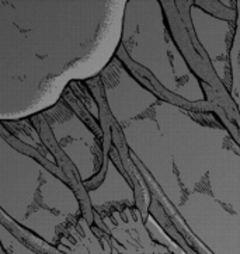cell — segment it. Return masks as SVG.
Returning a JSON list of instances; mask_svg holds the SVG:
<instances>
[{"instance_id": "obj_1", "label": "cell", "mask_w": 240, "mask_h": 254, "mask_svg": "<svg viewBox=\"0 0 240 254\" xmlns=\"http://www.w3.org/2000/svg\"><path fill=\"white\" fill-rule=\"evenodd\" d=\"M76 4L0 1V121L41 114L70 83L97 76L114 59L122 16L96 25L66 24L80 16L66 14Z\"/></svg>"}]
</instances>
